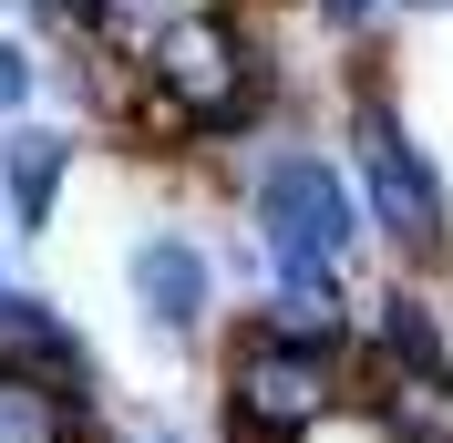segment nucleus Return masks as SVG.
<instances>
[{
    "instance_id": "7ed1b4c3",
    "label": "nucleus",
    "mask_w": 453,
    "mask_h": 443,
    "mask_svg": "<svg viewBox=\"0 0 453 443\" xmlns=\"http://www.w3.org/2000/svg\"><path fill=\"white\" fill-rule=\"evenodd\" d=\"M206 413L217 443H319L350 423V351H310L257 309H226L206 340Z\"/></svg>"
},
{
    "instance_id": "f8f14e48",
    "label": "nucleus",
    "mask_w": 453,
    "mask_h": 443,
    "mask_svg": "<svg viewBox=\"0 0 453 443\" xmlns=\"http://www.w3.org/2000/svg\"><path fill=\"white\" fill-rule=\"evenodd\" d=\"M42 83H52V73H42V42H31V31H0V124H21V113L42 104Z\"/></svg>"
},
{
    "instance_id": "9b49d317",
    "label": "nucleus",
    "mask_w": 453,
    "mask_h": 443,
    "mask_svg": "<svg viewBox=\"0 0 453 443\" xmlns=\"http://www.w3.org/2000/svg\"><path fill=\"white\" fill-rule=\"evenodd\" d=\"M299 11H310V31L340 42V52H361V42H381L402 21V0H299Z\"/></svg>"
},
{
    "instance_id": "9d476101",
    "label": "nucleus",
    "mask_w": 453,
    "mask_h": 443,
    "mask_svg": "<svg viewBox=\"0 0 453 443\" xmlns=\"http://www.w3.org/2000/svg\"><path fill=\"white\" fill-rule=\"evenodd\" d=\"M113 402L104 392H62L31 371H0V443H104Z\"/></svg>"
},
{
    "instance_id": "6e6552de",
    "label": "nucleus",
    "mask_w": 453,
    "mask_h": 443,
    "mask_svg": "<svg viewBox=\"0 0 453 443\" xmlns=\"http://www.w3.org/2000/svg\"><path fill=\"white\" fill-rule=\"evenodd\" d=\"M0 371H31V382H62V392H104V351L83 340V320L52 289H11V278H0Z\"/></svg>"
},
{
    "instance_id": "f03ea898",
    "label": "nucleus",
    "mask_w": 453,
    "mask_h": 443,
    "mask_svg": "<svg viewBox=\"0 0 453 443\" xmlns=\"http://www.w3.org/2000/svg\"><path fill=\"white\" fill-rule=\"evenodd\" d=\"M134 73L144 93L186 124V144L206 155H237V144L279 135V52H268V31H257V0H186L165 11L155 31H134Z\"/></svg>"
},
{
    "instance_id": "f257e3e1",
    "label": "nucleus",
    "mask_w": 453,
    "mask_h": 443,
    "mask_svg": "<svg viewBox=\"0 0 453 443\" xmlns=\"http://www.w3.org/2000/svg\"><path fill=\"white\" fill-rule=\"evenodd\" d=\"M340 175H350V196L371 217V258H392L402 278H443L453 268V175L412 135L381 42H361L340 62Z\"/></svg>"
},
{
    "instance_id": "0eeeda50",
    "label": "nucleus",
    "mask_w": 453,
    "mask_h": 443,
    "mask_svg": "<svg viewBox=\"0 0 453 443\" xmlns=\"http://www.w3.org/2000/svg\"><path fill=\"white\" fill-rule=\"evenodd\" d=\"M73 175H83V124H73V113H21V124H0V237L62 227Z\"/></svg>"
},
{
    "instance_id": "423d86ee",
    "label": "nucleus",
    "mask_w": 453,
    "mask_h": 443,
    "mask_svg": "<svg viewBox=\"0 0 453 443\" xmlns=\"http://www.w3.org/2000/svg\"><path fill=\"white\" fill-rule=\"evenodd\" d=\"M350 361L371 371H453V299L433 278H361V320H350Z\"/></svg>"
},
{
    "instance_id": "1a4fd4ad",
    "label": "nucleus",
    "mask_w": 453,
    "mask_h": 443,
    "mask_svg": "<svg viewBox=\"0 0 453 443\" xmlns=\"http://www.w3.org/2000/svg\"><path fill=\"white\" fill-rule=\"evenodd\" d=\"M350 423L371 443H453V371H371V361H350Z\"/></svg>"
},
{
    "instance_id": "2eb2a0df",
    "label": "nucleus",
    "mask_w": 453,
    "mask_h": 443,
    "mask_svg": "<svg viewBox=\"0 0 453 443\" xmlns=\"http://www.w3.org/2000/svg\"><path fill=\"white\" fill-rule=\"evenodd\" d=\"M402 11H423V21H443V11H453V0H402Z\"/></svg>"
},
{
    "instance_id": "20e7f679",
    "label": "nucleus",
    "mask_w": 453,
    "mask_h": 443,
    "mask_svg": "<svg viewBox=\"0 0 453 443\" xmlns=\"http://www.w3.org/2000/svg\"><path fill=\"white\" fill-rule=\"evenodd\" d=\"M217 186H226V206H237V227L257 237V258H330V268L361 278L371 217H361V196H350V175H340L330 144L257 135L248 155H217Z\"/></svg>"
},
{
    "instance_id": "ddd939ff",
    "label": "nucleus",
    "mask_w": 453,
    "mask_h": 443,
    "mask_svg": "<svg viewBox=\"0 0 453 443\" xmlns=\"http://www.w3.org/2000/svg\"><path fill=\"white\" fill-rule=\"evenodd\" d=\"M165 11H186V0H104V21H113V42H134V31H155Z\"/></svg>"
},
{
    "instance_id": "39448f33",
    "label": "nucleus",
    "mask_w": 453,
    "mask_h": 443,
    "mask_svg": "<svg viewBox=\"0 0 453 443\" xmlns=\"http://www.w3.org/2000/svg\"><path fill=\"white\" fill-rule=\"evenodd\" d=\"M124 299H134L144 340L155 351H206L226 320V268H217V237L186 217H144L124 237Z\"/></svg>"
},
{
    "instance_id": "4468645a",
    "label": "nucleus",
    "mask_w": 453,
    "mask_h": 443,
    "mask_svg": "<svg viewBox=\"0 0 453 443\" xmlns=\"http://www.w3.org/2000/svg\"><path fill=\"white\" fill-rule=\"evenodd\" d=\"M104 443H175V433H155V423H113Z\"/></svg>"
}]
</instances>
